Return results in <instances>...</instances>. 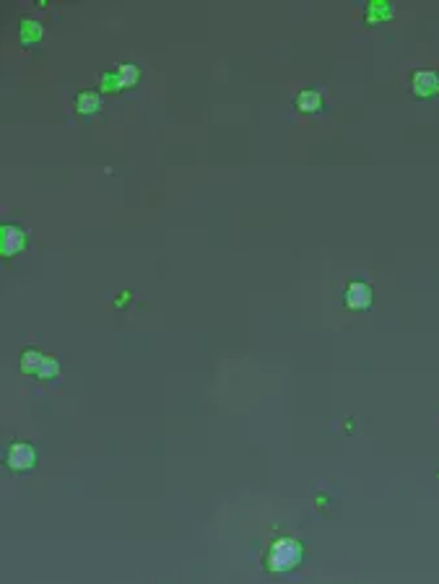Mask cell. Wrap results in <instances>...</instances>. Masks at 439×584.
Masks as SVG:
<instances>
[{
    "mask_svg": "<svg viewBox=\"0 0 439 584\" xmlns=\"http://www.w3.org/2000/svg\"><path fill=\"white\" fill-rule=\"evenodd\" d=\"M299 561H302V543L294 538H281L271 546L265 563L271 571L281 574V571H291Z\"/></svg>",
    "mask_w": 439,
    "mask_h": 584,
    "instance_id": "obj_1",
    "label": "cell"
},
{
    "mask_svg": "<svg viewBox=\"0 0 439 584\" xmlns=\"http://www.w3.org/2000/svg\"><path fill=\"white\" fill-rule=\"evenodd\" d=\"M102 89H104V92H117V89H122L117 73H107V76H102Z\"/></svg>",
    "mask_w": 439,
    "mask_h": 584,
    "instance_id": "obj_13",
    "label": "cell"
},
{
    "mask_svg": "<svg viewBox=\"0 0 439 584\" xmlns=\"http://www.w3.org/2000/svg\"><path fill=\"white\" fill-rule=\"evenodd\" d=\"M39 39H42V26H39L37 21H31V18L21 21V42L23 45H34V42H39Z\"/></svg>",
    "mask_w": 439,
    "mask_h": 584,
    "instance_id": "obj_9",
    "label": "cell"
},
{
    "mask_svg": "<svg viewBox=\"0 0 439 584\" xmlns=\"http://www.w3.org/2000/svg\"><path fill=\"white\" fill-rule=\"evenodd\" d=\"M390 16H393V6H390V3H372L367 18H369V21H377V18H390Z\"/></svg>",
    "mask_w": 439,
    "mask_h": 584,
    "instance_id": "obj_12",
    "label": "cell"
},
{
    "mask_svg": "<svg viewBox=\"0 0 439 584\" xmlns=\"http://www.w3.org/2000/svg\"><path fill=\"white\" fill-rule=\"evenodd\" d=\"M26 247V234L18 226H3L0 228V252L3 258H13Z\"/></svg>",
    "mask_w": 439,
    "mask_h": 584,
    "instance_id": "obj_2",
    "label": "cell"
},
{
    "mask_svg": "<svg viewBox=\"0 0 439 584\" xmlns=\"http://www.w3.org/2000/svg\"><path fill=\"white\" fill-rule=\"evenodd\" d=\"M73 106H76V112H81V114H94V112L102 109V97L94 94V92H84V94H78L76 97Z\"/></svg>",
    "mask_w": 439,
    "mask_h": 584,
    "instance_id": "obj_6",
    "label": "cell"
},
{
    "mask_svg": "<svg viewBox=\"0 0 439 584\" xmlns=\"http://www.w3.org/2000/svg\"><path fill=\"white\" fill-rule=\"evenodd\" d=\"M37 463V452L31 444H13L8 449V468L11 470H31Z\"/></svg>",
    "mask_w": 439,
    "mask_h": 584,
    "instance_id": "obj_3",
    "label": "cell"
},
{
    "mask_svg": "<svg viewBox=\"0 0 439 584\" xmlns=\"http://www.w3.org/2000/svg\"><path fill=\"white\" fill-rule=\"evenodd\" d=\"M346 307H349V309H369L372 307V289L369 286L362 283V281L349 283V289H346Z\"/></svg>",
    "mask_w": 439,
    "mask_h": 584,
    "instance_id": "obj_4",
    "label": "cell"
},
{
    "mask_svg": "<svg viewBox=\"0 0 439 584\" xmlns=\"http://www.w3.org/2000/svg\"><path fill=\"white\" fill-rule=\"evenodd\" d=\"M117 78H120V84L122 86H136L138 84V78H141V73H138V68L136 65H120L117 68Z\"/></svg>",
    "mask_w": 439,
    "mask_h": 584,
    "instance_id": "obj_10",
    "label": "cell"
},
{
    "mask_svg": "<svg viewBox=\"0 0 439 584\" xmlns=\"http://www.w3.org/2000/svg\"><path fill=\"white\" fill-rule=\"evenodd\" d=\"M58 374H60V364H58V358L45 356V361H42V369H39L37 377H42V380H53V377H58Z\"/></svg>",
    "mask_w": 439,
    "mask_h": 584,
    "instance_id": "obj_11",
    "label": "cell"
},
{
    "mask_svg": "<svg viewBox=\"0 0 439 584\" xmlns=\"http://www.w3.org/2000/svg\"><path fill=\"white\" fill-rule=\"evenodd\" d=\"M411 86H413L416 97H434V94H439V76L434 70H418Z\"/></svg>",
    "mask_w": 439,
    "mask_h": 584,
    "instance_id": "obj_5",
    "label": "cell"
},
{
    "mask_svg": "<svg viewBox=\"0 0 439 584\" xmlns=\"http://www.w3.org/2000/svg\"><path fill=\"white\" fill-rule=\"evenodd\" d=\"M42 361H45V356H42L39 351H23L21 372L23 374H39V369H42Z\"/></svg>",
    "mask_w": 439,
    "mask_h": 584,
    "instance_id": "obj_8",
    "label": "cell"
},
{
    "mask_svg": "<svg viewBox=\"0 0 439 584\" xmlns=\"http://www.w3.org/2000/svg\"><path fill=\"white\" fill-rule=\"evenodd\" d=\"M296 106L302 109V112H320V106H323V94L315 92V89H304L299 97H296Z\"/></svg>",
    "mask_w": 439,
    "mask_h": 584,
    "instance_id": "obj_7",
    "label": "cell"
}]
</instances>
